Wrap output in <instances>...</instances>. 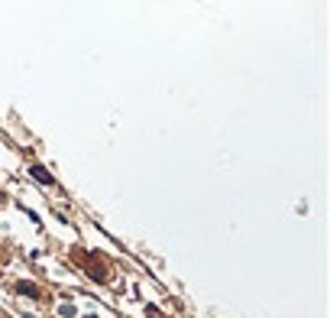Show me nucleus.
<instances>
[{
	"label": "nucleus",
	"instance_id": "f257e3e1",
	"mask_svg": "<svg viewBox=\"0 0 330 318\" xmlns=\"http://www.w3.org/2000/svg\"><path fill=\"white\" fill-rule=\"evenodd\" d=\"M33 175H36V179H42V182H52V175L42 172V169H33Z\"/></svg>",
	"mask_w": 330,
	"mask_h": 318
},
{
	"label": "nucleus",
	"instance_id": "f03ea898",
	"mask_svg": "<svg viewBox=\"0 0 330 318\" xmlns=\"http://www.w3.org/2000/svg\"><path fill=\"white\" fill-rule=\"evenodd\" d=\"M20 293H26V296H39V293H36V289L29 286V282H23V286H20Z\"/></svg>",
	"mask_w": 330,
	"mask_h": 318
}]
</instances>
